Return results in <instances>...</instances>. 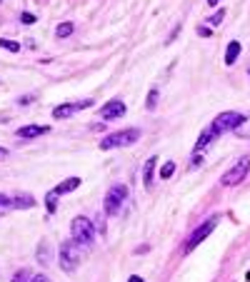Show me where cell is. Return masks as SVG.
Returning <instances> with one entry per match:
<instances>
[{
  "label": "cell",
  "instance_id": "6da1fadb",
  "mask_svg": "<svg viewBox=\"0 0 250 282\" xmlns=\"http://www.w3.org/2000/svg\"><path fill=\"white\" fill-rule=\"evenodd\" d=\"M70 235H73V240L83 247H88L95 242V225L88 220V218H83V215H78V218L70 222Z\"/></svg>",
  "mask_w": 250,
  "mask_h": 282
},
{
  "label": "cell",
  "instance_id": "7a4b0ae2",
  "mask_svg": "<svg viewBox=\"0 0 250 282\" xmlns=\"http://www.w3.org/2000/svg\"><path fill=\"white\" fill-rule=\"evenodd\" d=\"M80 260H83V255H80V245L75 240H65V242L60 245L58 262H60V267L65 270V272H75L78 265H80Z\"/></svg>",
  "mask_w": 250,
  "mask_h": 282
},
{
  "label": "cell",
  "instance_id": "3957f363",
  "mask_svg": "<svg viewBox=\"0 0 250 282\" xmlns=\"http://www.w3.org/2000/svg\"><path fill=\"white\" fill-rule=\"evenodd\" d=\"M140 140V130L138 127H128L120 133H110L105 140H100V150H113V147H128L133 142Z\"/></svg>",
  "mask_w": 250,
  "mask_h": 282
},
{
  "label": "cell",
  "instance_id": "277c9868",
  "mask_svg": "<svg viewBox=\"0 0 250 282\" xmlns=\"http://www.w3.org/2000/svg\"><path fill=\"white\" fill-rule=\"evenodd\" d=\"M125 200H128V187L125 185H113L105 195V202H103V207H105V215H120Z\"/></svg>",
  "mask_w": 250,
  "mask_h": 282
},
{
  "label": "cell",
  "instance_id": "5b68a950",
  "mask_svg": "<svg viewBox=\"0 0 250 282\" xmlns=\"http://www.w3.org/2000/svg\"><path fill=\"white\" fill-rule=\"evenodd\" d=\"M245 122V118L240 113H233V110H228V113H220L215 120H213V133L215 135H223V133H230V130H238L240 125Z\"/></svg>",
  "mask_w": 250,
  "mask_h": 282
},
{
  "label": "cell",
  "instance_id": "8992f818",
  "mask_svg": "<svg viewBox=\"0 0 250 282\" xmlns=\"http://www.w3.org/2000/svg\"><path fill=\"white\" fill-rule=\"evenodd\" d=\"M248 170H250V158L243 155V158H240V160H238V162L223 175L220 182H223L225 187H235V185H240V182L248 178Z\"/></svg>",
  "mask_w": 250,
  "mask_h": 282
},
{
  "label": "cell",
  "instance_id": "52a82bcc",
  "mask_svg": "<svg viewBox=\"0 0 250 282\" xmlns=\"http://www.w3.org/2000/svg\"><path fill=\"white\" fill-rule=\"evenodd\" d=\"M215 225H218V218H208V220H205V222H203V225H200V227L190 235V237H188V242H185V252H193V250H195V247L205 240V237L215 230Z\"/></svg>",
  "mask_w": 250,
  "mask_h": 282
},
{
  "label": "cell",
  "instance_id": "ba28073f",
  "mask_svg": "<svg viewBox=\"0 0 250 282\" xmlns=\"http://www.w3.org/2000/svg\"><path fill=\"white\" fill-rule=\"evenodd\" d=\"M85 107H93V100H78V102H65V105H58V107H53V118H55V120H68L73 113H78V110H85Z\"/></svg>",
  "mask_w": 250,
  "mask_h": 282
},
{
  "label": "cell",
  "instance_id": "9c48e42d",
  "mask_svg": "<svg viewBox=\"0 0 250 282\" xmlns=\"http://www.w3.org/2000/svg\"><path fill=\"white\" fill-rule=\"evenodd\" d=\"M123 115H125V102L123 100H108L100 107V118L103 120H118Z\"/></svg>",
  "mask_w": 250,
  "mask_h": 282
},
{
  "label": "cell",
  "instance_id": "30bf717a",
  "mask_svg": "<svg viewBox=\"0 0 250 282\" xmlns=\"http://www.w3.org/2000/svg\"><path fill=\"white\" fill-rule=\"evenodd\" d=\"M45 133H50L48 125H25V127L18 130V138L20 140H33V138H40V135H45Z\"/></svg>",
  "mask_w": 250,
  "mask_h": 282
},
{
  "label": "cell",
  "instance_id": "8fae6325",
  "mask_svg": "<svg viewBox=\"0 0 250 282\" xmlns=\"http://www.w3.org/2000/svg\"><path fill=\"white\" fill-rule=\"evenodd\" d=\"M155 165H158V158L153 155V158H148L145 160V167H143V185L145 187H153V175H155Z\"/></svg>",
  "mask_w": 250,
  "mask_h": 282
},
{
  "label": "cell",
  "instance_id": "7c38bea8",
  "mask_svg": "<svg viewBox=\"0 0 250 282\" xmlns=\"http://www.w3.org/2000/svg\"><path fill=\"white\" fill-rule=\"evenodd\" d=\"M80 187V178H68V180H62L60 185H55L53 190L58 192V195H68V192H73V190H78Z\"/></svg>",
  "mask_w": 250,
  "mask_h": 282
},
{
  "label": "cell",
  "instance_id": "4fadbf2b",
  "mask_svg": "<svg viewBox=\"0 0 250 282\" xmlns=\"http://www.w3.org/2000/svg\"><path fill=\"white\" fill-rule=\"evenodd\" d=\"M213 138H218V135L213 133V127L203 130V133H200V138H198V142H195V153H203V150L213 142Z\"/></svg>",
  "mask_w": 250,
  "mask_h": 282
},
{
  "label": "cell",
  "instance_id": "5bb4252c",
  "mask_svg": "<svg viewBox=\"0 0 250 282\" xmlns=\"http://www.w3.org/2000/svg\"><path fill=\"white\" fill-rule=\"evenodd\" d=\"M13 207H18V210L35 207V198H33V195H28V192H23V195H15V198H13Z\"/></svg>",
  "mask_w": 250,
  "mask_h": 282
},
{
  "label": "cell",
  "instance_id": "9a60e30c",
  "mask_svg": "<svg viewBox=\"0 0 250 282\" xmlns=\"http://www.w3.org/2000/svg\"><path fill=\"white\" fill-rule=\"evenodd\" d=\"M238 55H240V40H233L225 50V65H233L238 60Z\"/></svg>",
  "mask_w": 250,
  "mask_h": 282
},
{
  "label": "cell",
  "instance_id": "2e32d148",
  "mask_svg": "<svg viewBox=\"0 0 250 282\" xmlns=\"http://www.w3.org/2000/svg\"><path fill=\"white\" fill-rule=\"evenodd\" d=\"M58 198H60V195H58L55 190H50V192L45 195V207H48V212H50V215L58 210Z\"/></svg>",
  "mask_w": 250,
  "mask_h": 282
},
{
  "label": "cell",
  "instance_id": "e0dca14e",
  "mask_svg": "<svg viewBox=\"0 0 250 282\" xmlns=\"http://www.w3.org/2000/svg\"><path fill=\"white\" fill-rule=\"evenodd\" d=\"M73 30H75L73 23H60L58 30H55V35H58V38H68V35H73Z\"/></svg>",
  "mask_w": 250,
  "mask_h": 282
},
{
  "label": "cell",
  "instance_id": "ac0fdd59",
  "mask_svg": "<svg viewBox=\"0 0 250 282\" xmlns=\"http://www.w3.org/2000/svg\"><path fill=\"white\" fill-rule=\"evenodd\" d=\"M10 282H33V275H30L28 270H18V272L13 275Z\"/></svg>",
  "mask_w": 250,
  "mask_h": 282
},
{
  "label": "cell",
  "instance_id": "d6986e66",
  "mask_svg": "<svg viewBox=\"0 0 250 282\" xmlns=\"http://www.w3.org/2000/svg\"><path fill=\"white\" fill-rule=\"evenodd\" d=\"M173 172H175V162H165V165L160 167V180H168Z\"/></svg>",
  "mask_w": 250,
  "mask_h": 282
},
{
  "label": "cell",
  "instance_id": "ffe728a7",
  "mask_svg": "<svg viewBox=\"0 0 250 282\" xmlns=\"http://www.w3.org/2000/svg\"><path fill=\"white\" fill-rule=\"evenodd\" d=\"M0 48H5V50H10V53H18V50H20V42H13V40H8V38H0Z\"/></svg>",
  "mask_w": 250,
  "mask_h": 282
},
{
  "label": "cell",
  "instance_id": "44dd1931",
  "mask_svg": "<svg viewBox=\"0 0 250 282\" xmlns=\"http://www.w3.org/2000/svg\"><path fill=\"white\" fill-rule=\"evenodd\" d=\"M10 207H13V198H8V195H0V215H5Z\"/></svg>",
  "mask_w": 250,
  "mask_h": 282
},
{
  "label": "cell",
  "instance_id": "7402d4cb",
  "mask_svg": "<svg viewBox=\"0 0 250 282\" xmlns=\"http://www.w3.org/2000/svg\"><path fill=\"white\" fill-rule=\"evenodd\" d=\"M38 257H40V262H43V265H48V262H50V255H48V245H45V242L38 247Z\"/></svg>",
  "mask_w": 250,
  "mask_h": 282
},
{
  "label": "cell",
  "instance_id": "603a6c76",
  "mask_svg": "<svg viewBox=\"0 0 250 282\" xmlns=\"http://www.w3.org/2000/svg\"><path fill=\"white\" fill-rule=\"evenodd\" d=\"M223 18H225V10L220 8L215 15H210V18H208V23H210V25H220V23H223Z\"/></svg>",
  "mask_w": 250,
  "mask_h": 282
},
{
  "label": "cell",
  "instance_id": "cb8c5ba5",
  "mask_svg": "<svg viewBox=\"0 0 250 282\" xmlns=\"http://www.w3.org/2000/svg\"><path fill=\"white\" fill-rule=\"evenodd\" d=\"M155 105H158V90L153 88V90L148 93V110H155Z\"/></svg>",
  "mask_w": 250,
  "mask_h": 282
},
{
  "label": "cell",
  "instance_id": "d4e9b609",
  "mask_svg": "<svg viewBox=\"0 0 250 282\" xmlns=\"http://www.w3.org/2000/svg\"><path fill=\"white\" fill-rule=\"evenodd\" d=\"M20 23H23V25H33L35 23V15L33 13H20Z\"/></svg>",
  "mask_w": 250,
  "mask_h": 282
},
{
  "label": "cell",
  "instance_id": "484cf974",
  "mask_svg": "<svg viewBox=\"0 0 250 282\" xmlns=\"http://www.w3.org/2000/svg\"><path fill=\"white\" fill-rule=\"evenodd\" d=\"M198 35H203V38H208V35H210V28H205V25H203V28H198Z\"/></svg>",
  "mask_w": 250,
  "mask_h": 282
},
{
  "label": "cell",
  "instance_id": "4316f807",
  "mask_svg": "<svg viewBox=\"0 0 250 282\" xmlns=\"http://www.w3.org/2000/svg\"><path fill=\"white\" fill-rule=\"evenodd\" d=\"M33 282H50L45 275H33Z\"/></svg>",
  "mask_w": 250,
  "mask_h": 282
},
{
  "label": "cell",
  "instance_id": "83f0119b",
  "mask_svg": "<svg viewBox=\"0 0 250 282\" xmlns=\"http://www.w3.org/2000/svg\"><path fill=\"white\" fill-rule=\"evenodd\" d=\"M128 282H145L140 275H133V277H128Z\"/></svg>",
  "mask_w": 250,
  "mask_h": 282
},
{
  "label": "cell",
  "instance_id": "f1b7e54d",
  "mask_svg": "<svg viewBox=\"0 0 250 282\" xmlns=\"http://www.w3.org/2000/svg\"><path fill=\"white\" fill-rule=\"evenodd\" d=\"M30 100H33V98H30V95H25V98H20V100H18V102H20V105H28V102H30Z\"/></svg>",
  "mask_w": 250,
  "mask_h": 282
},
{
  "label": "cell",
  "instance_id": "f546056e",
  "mask_svg": "<svg viewBox=\"0 0 250 282\" xmlns=\"http://www.w3.org/2000/svg\"><path fill=\"white\" fill-rule=\"evenodd\" d=\"M5 158H8V150H5V147H0V160H5Z\"/></svg>",
  "mask_w": 250,
  "mask_h": 282
},
{
  "label": "cell",
  "instance_id": "4dcf8cb0",
  "mask_svg": "<svg viewBox=\"0 0 250 282\" xmlns=\"http://www.w3.org/2000/svg\"><path fill=\"white\" fill-rule=\"evenodd\" d=\"M220 3V0H208V5H218Z\"/></svg>",
  "mask_w": 250,
  "mask_h": 282
},
{
  "label": "cell",
  "instance_id": "1f68e13d",
  "mask_svg": "<svg viewBox=\"0 0 250 282\" xmlns=\"http://www.w3.org/2000/svg\"><path fill=\"white\" fill-rule=\"evenodd\" d=\"M0 3H3V0H0Z\"/></svg>",
  "mask_w": 250,
  "mask_h": 282
}]
</instances>
